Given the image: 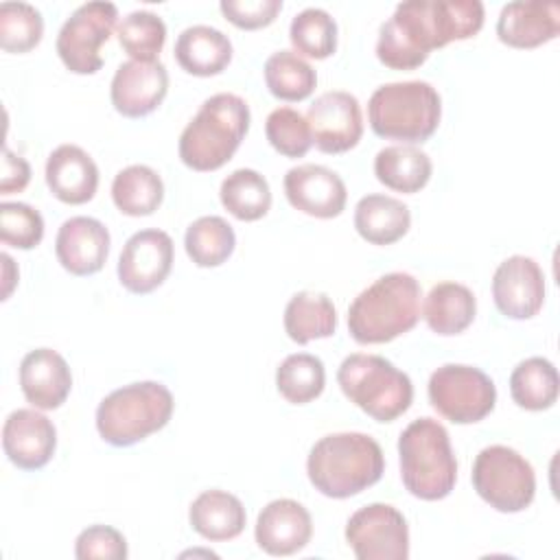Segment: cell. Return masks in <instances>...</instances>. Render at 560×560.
Instances as JSON below:
<instances>
[{"instance_id":"38","label":"cell","mask_w":560,"mask_h":560,"mask_svg":"<svg viewBox=\"0 0 560 560\" xmlns=\"http://www.w3.org/2000/svg\"><path fill=\"white\" fill-rule=\"evenodd\" d=\"M44 35L42 13L28 2L0 4V46L7 52H28Z\"/></svg>"},{"instance_id":"44","label":"cell","mask_w":560,"mask_h":560,"mask_svg":"<svg viewBox=\"0 0 560 560\" xmlns=\"http://www.w3.org/2000/svg\"><path fill=\"white\" fill-rule=\"evenodd\" d=\"M0 260H2V269H4V289H2V300H7L9 298V293H11V289H13V284H15V280H18V276H11L9 271L13 269V260H11V256L9 254H2L0 256Z\"/></svg>"},{"instance_id":"30","label":"cell","mask_w":560,"mask_h":560,"mask_svg":"<svg viewBox=\"0 0 560 560\" xmlns=\"http://www.w3.org/2000/svg\"><path fill=\"white\" fill-rule=\"evenodd\" d=\"M114 206L127 217L153 214L164 199L162 177L144 164H131L116 173L112 182Z\"/></svg>"},{"instance_id":"37","label":"cell","mask_w":560,"mask_h":560,"mask_svg":"<svg viewBox=\"0 0 560 560\" xmlns=\"http://www.w3.org/2000/svg\"><path fill=\"white\" fill-rule=\"evenodd\" d=\"M118 44L136 61H158L166 42V24L153 11H131L116 28Z\"/></svg>"},{"instance_id":"36","label":"cell","mask_w":560,"mask_h":560,"mask_svg":"<svg viewBox=\"0 0 560 560\" xmlns=\"http://www.w3.org/2000/svg\"><path fill=\"white\" fill-rule=\"evenodd\" d=\"M289 39L298 52L311 59H326L337 50V22L328 11L308 7L291 20Z\"/></svg>"},{"instance_id":"20","label":"cell","mask_w":560,"mask_h":560,"mask_svg":"<svg viewBox=\"0 0 560 560\" xmlns=\"http://www.w3.org/2000/svg\"><path fill=\"white\" fill-rule=\"evenodd\" d=\"M55 254L72 276H92L109 256V232L98 219L70 217L57 232Z\"/></svg>"},{"instance_id":"4","label":"cell","mask_w":560,"mask_h":560,"mask_svg":"<svg viewBox=\"0 0 560 560\" xmlns=\"http://www.w3.org/2000/svg\"><path fill=\"white\" fill-rule=\"evenodd\" d=\"M249 105L232 92L206 98L179 136V160L192 171H217L232 160L249 129Z\"/></svg>"},{"instance_id":"27","label":"cell","mask_w":560,"mask_h":560,"mask_svg":"<svg viewBox=\"0 0 560 560\" xmlns=\"http://www.w3.org/2000/svg\"><path fill=\"white\" fill-rule=\"evenodd\" d=\"M477 313V300L466 284L440 282L424 298L422 317L427 326L442 337L464 332Z\"/></svg>"},{"instance_id":"8","label":"cell","mask_w":560,"mask_h":560,"mask_svg":"<svg viewBox=\"0 0 560 560\" xmlns=\"http://www.w3.org/2000/svg\"><path fill=\"white\" fill-rule=\"evenodd\" d=\"M343 396L376 422H392L413 400L411 378L381 354H350L337 370Z\"/></svg>"},{"instance_id":"5","label":"cell","mask_w":560,"mask_h":560,"mask_svg":"<svg viewBox=\"0 0 560 560\" xmlns=\"http://www.w3.org/2000/svg\"><path fill=\"white\" fill-rule=\"evenodd\" d=\"M400 479L405 488L424 501L448 497L457 481V462L448 431L433 418H418L398 438Z\"/></svg>"},{"instance_id":"43","label":"cell","mask_w":560,"mask_h":560,"mask_svg":"<svg viewBox=\"0 0 560 560\" xmlns=\"http://www.w3.org/2000/svg\"><path fill=\"white\" fill-rule=\"evenodd\" d=\"M31 182V166L24 158L15 155L9 147L2 151V177H0V192L11 195L26 188Z\"/></svg>"},{"instance_id":"10","label":"cell","mask_w":560,"mask_h":560,"mask_svg":"<svg viewBox=\"0 0 560 560\" xmlns=\"http://www.w3.org/2000/svg\"><path fill=\"white\" fill-rule=\"evenodd\" d=\"M429 402L446 420L472 424L494 409L497 387L492 378L475 365L446 363L429 378Z\"/></svg>"},{"instance_id":"22","label":"cell","mask_w":560,"mask_h":560,"mask_svg":"<svg viewBox=\"0 0 560 560\" xmlns=\"http://www.w3.org/2000/svg\"><path fill=\"white\" fill-rule=\"evenodd\" d=\"M20 387L35 409H57L72 389V374L57 350L35 348L20 363Z\"/></svg>"},{"instance_id":"24","label":"cell","mask_w":560,"mask_h":560,"mask_svg":"<svg viewBox=\"0 0 560 560\" xmlns=\"http://www.w3.org/2000/svg\"><path fill=\"white\" fill-rule=\"evenodd\" d=\"M173 52L188 74L212 77L223 72L232 61V42L214 26L195 24L177 35Z\"/></svg>"},{"instance_id":"31","label":"cell","mask_w":560,"mask_h":560,"mask_svg":"<svg viewBox=\"0 0 560 560\" xmlns=\"http://www.w3.org/2000/svg\"><path fill=\"white\" fill-rule=\"evenodd\" d=\"M558 372L545 357H529L510 374L512 400L527 411L549 409L558 400Z\"/></svg>"},{"instance_id":"32","label":"cell","mask_w":560,"mask_h":560,"mask_svg":"<svg viewBox=\"0 0 560 560\" xmlns=\"http://www.w3.org/2000/svg\"><path fill=\"white\" fill-rule=\"evenodd\" d=\"M223 208L238 221H258L271 208V190L267 179L254 168H236L219 190Z\"/></svg>"},{"instance_id":"39","label":"cell","mask_w":560,"mask_h":560,"mask_svg":"<svg viewBox=\"0 0 560 560\" xmlns=\"http://www.w3.org/2000/svg\"><path fill=\"white\" fill-rule=\"evenodd\" d=\"M265 136L284 158H302L313 144L308 120L293 107H278L267 116Z\"/></svg>"},{"instance_id":"33","label":"cell","mask_w":560,"mask_h":560,"mask_svg":"<svg viewBox=\"0 0 560 560\" xmlns=\"http://www.w3.org/2000/svg\"><path fill=\"white\" fill-rule=\"evenodd\" d=\"M236 245L232 225L217 214L195 219L184 236V247L188 258L197 267H219L223 265Z\"/></svg>"},{"instance_id":"21","label":"cell","mask_w":560,"mask_h":560,"mask_svg":"<svg viewBox=\"0 0 560 560\" xmlns=\"http://www.w3.org/2000/svg\"><path fill=\"white\" fill-rule=\"evenodd\" d=\"M560 33L558 2L516 0L508 2L497 20V35L512 48H536Z\"/></svg>"},{"instance_id":"16","label":"cell","mask_w":560,"mask_h":560,"mask_svg":"<svg viewBox=\"0 0 560 560\" xmlns=\"http://www.w3.org/2000/svg\"><path fill=\"white\" fill-rule=\"evenodd\" d=\"M168 92V72L162 61L120 63L114 72L109 96L118 114L127 118H142L158 109Z\"/></svg>"},{"instance_id":"18","label":"cell","mask_w":560,"mask_h":560,"mask_svg":"<svg viewBox=\"0 0 560 560\" xmlns=\"http://www.w3.org/2000/svg\"><path fill=\"white\" fill-rule=\"evenodd\" d=\"M57 446L55 424L35 409H15L2 427L4 455L22 470H37L50 462Z\"/></svg>"},{"instance_id":"3","label":"cell","mask_w":560,"mask_h":560,"mask_svg":"<svg viewBox=\"0 0 560 560\" xmlns=\"http://www.w3.org/2000/svg\"><path fill=\"white\" fill-rule=\"evenodd\" d=\"M420 319V284L411 273L392 271L363 289L348 308V332L357 343H387Z\"/></svg>"},{"instance_id":"35","label":"cell","mask_w":560,"mask_h":560,"mask_svg":"<svg viewBox=\"0 0 560 560\" xmlns=\"http://www.w3.org/2000/svg\"><path fill=\"white\" fill-rule=\"evenodd\" d=\"M326 385V370L319 357L308 352L289 354L276 370V387L291 405L315 400Z\"/></svg>"},{"instance_id":"19","label":"cell","mask_w":560,"mask_h":560,"mask_svg":"<svg viewBox=\"0 0 560 560\" xmlns=\"http://www.w3.org/2000/svg\"><path fill=\"white\" fill-rule=\"evenodd\" d=\"M256 542L269 556H291L302 551L313 536L308 510L293 499L269 501L254 527Z\"/></svg>"},{"instance_id":"28","label":"cell","mask_w":560,"mask_h":560,"mask_svg":"<svg viewBox=\"0 0 560 560\" xmlns=\"http://www.w3.org/2000/svg\"><path fill=\"white\" fill-rule=\"evenodd\" d=\"M431 158L413 144H392L376 153L374 175L392 190L413 195L431 179Z\"/></svg>"},{"instance_id":"12","label":"cell","mask_w":560,"mask_h":560,"mask_svg":"<svg viewBox=\"0 0 560 560\" xmlns=\"http://www.w3.org/2000/svg\"><path fill=\"white\" fill-rule=\"evenodd\" d=\"M346 540L359 560H407L409 527L387 503L359 508L346 523Z\"/></svg>"},{"instance_id":"40","label":"cell","mask_w":560,"mask_h":560,"mask_svg":"<svg viewBox=\"0 0 560 560\" xmlns=\"http://www.w3.org/2000/svg\"><path fill=\"white\" fill-rule=\"evenodd\" d=\"M44 238L42 214L22 201L0 203V241L18 249H33Z\"/></svg>"},{"instance_id":"13","label":"cell","mask_w":560,"mask_h":560,"mask_svg":"<svg viewBox=\"0 0 560 560\" xmlns=\"http://www.w3.org/2000/svg\"><path fill=\"white\" fill-rule=\"evenodd\" d=\"M173 267V238L164 230H140L131 234L118 258L120 284L138 295L158 289Z\"/></svg>"},{"instance_id":"7","label":"cell","mask_w":560,"mask_h":560,"mask_svg":"<svg viewBox=\"0 0 560 560\" xmlns=\"http://www.w3.org/2000/svg\"><path fill=\"white\" fill-rule=\"evenodd\" d=\"M173 394L158 381L122 385L96 409L98 435L112 446H131L164 429L173 416Z\"/></svg>"},{"instance_id":"29","label":"cell","mask_w":560,"mask_h":560,"mask_svg":"<svg viewBox=\"0 0 560 560\" xmlns=\"http://www.w3.org/2000/svg\"><path fill=\"white\" fill-rule=\"evenodd\" d=\"M284 330L300 346L335 335L337 311L330 298L315 291L295 293L284 308Z\"/></svg>"},{"instance_id":"25","label":"cell","mask_w":560,"mask_h":560,"mask_svg":"<svg viewBox=\"0 0 560 560\" xmlns=\"http://www.w3.org/2000/svg\"><path fill=\"white\" fill-rule=\"evenodd\" d=\"M411 225L409 208L389 195H365L354 208V228L372 245H392L400 241Z\"/></svg>"},{"instance_id":"9","label":"cell","mask_w":560,"mask_h":560,"mask_svg":"<svg viewBox=\"0 0 560 560\" xmlns=\"http://www.w3.org/2000/svg\"><path fill=\"white\" fill-rule=\"evenodd\" d=\"M472 488L494 510L523 512L536 494L532 464L514 448L492 444L479 451L472 464Z\"/></svg>"},{"instance_id":"41","label":"cell","mask_w":560,"mask_h":560,"mask_svg":"<svg viewBox=\"0 0 560 560\" xmlns=\"http://www.w3.org/2000/svg\"><path fill=\"white\" fill-rule=\"evenodd\" d=\"M74 556L79 560H125L127 540L118 529L109 525H90L77 536Z\"/></svg>"},{"instance_id":"14","label":"cell","mask_w":560,"mask_h":560,"mask_svg":"<svg viewBox=\"0 0 560 560\" xmlns=\"http://www.w3.org/2000/svg\"><path fill=\"white\" fill-rule=\"evenodd\" d=\"M313 142L324 153H346L354 149L363 133V116L357 96L343 90L319 94L306 112Z\"/></svg>"},{"instance_id":"17","label":"cell","mask_w":560,"mask_h":560,"mask_svg":"<svg viewBox=\"0 0 560 560\" xmlns=\"http://www.w3.org/2000/svg\"><path fill=\"white\" fill-rule=\"evenodd\" d=\"M284 195L295 210L317 219L339 217L348 199L343 179L322 164L289 168L284 175Z\"/></svg>"},{"instance_id":"1","label":"cell","mask_w":560,"mask_h":560,"mask_svg":"<svg viewBox=\"0 0 560 560\" xmlns=\"http://www.w3.org/2000/svg\"><path fill=\"white\" fill-rule=\"evenodd\" d=\"M481 26L483 4L479 0L400 2L378 28L376 57L392 70H413L433 48L475 37Z\"/></svg>"},{"instance_id":"11","label":"cell","mask_w":560,"mask_h":560,"mask_svg":"<svg viewBox=\"0 0 560 560\" xmlns=\"http://www.w3.org/2000/svg\"><path fill=\"white\" fill-rule=\"evenodd\" d=\"M118 9L112 2L94 0L77 7L57 35V55L74 74H94L103 66L101 46L116 26Z\"/></svg>"},{"instance_id":"6","label":"cell","mask_w":560,"mask_h":560,"mask_svg":"<svg viewBox=\"0 0 560 560\" xmlns=\"http://www.w3.org/2000/svg\"><path fill=\"white\" fill-rule=\"evenodd\" d=\"M440 116V94L427 81L385 83L368 101L370 127L385 140L424 142L435 133Z\"/></svg>"},{"instance_id":"26","label":"cell","mask_w":560,"mask_h":560,"mask_svg":"<svg viewBox=\"0 0 560 560\" xmlns=\"http://www.w3.org/2000/svg\"><path fill=\"white\" fill-rule=\"evenodd\" d=\"M188 518L199 536L219 542L236 538L245 527L247 514L238 497L214 488L201 492L190 503Z\"/></svg>"},{"instance_id":"2","label":"cell","mask_w":560,"mask_h":560,"mask_svg":"<svg viewBox=\"0 0 560 560\" xmlns=\"http://www.w3.org/2000/svg\"><path fill=\"white\" fill-rule=\"evenodd\" d=\"M385 470L378 442L365 433L346 431L317 440L306 459L315 490L330 499H348L374 486Z\"/></svg>"},{"instance_id":"15","label":"cell","mask_w":560,"mask_h":560,"mask_svg":"<svg viewBox=\"0 0 560 560\" xmlns=\"http://www.w3.org/2000/svg\"><path fill=\"white\" fill-rule=\"evenodd\" d=\"M492 298L497 308L510 319L534 317L545 302V276L529 256L505 258L492 276Z\"/></svg>"},{"instance_id":"42","label":"cell","mask_w":560,"mask_h":560,"mask_svg":"<svg viewBox=\"0 0 560 560\" xmlns=\"http://www.w3.org/2000/svg\"><path fill=\"white\" fill-rule=\"evenodd\" d=\"M219 9L234 26L254 31L269 26L276 20L282 9V0H223Z\"/></svg>"},{"instance_id":"34","label":"cell","mask_w":560,"mask_h":560,"mask_svg":"<svg viewBox=\"0 0 560 560\" xmlns=\"http://www.w3.org/2000/svg\"><path fill=\"white\" fill-rule=\"evenodd\" d=\"M265 83L269 92L289 103L304 101L317 85L313 66L293 50H278L265 61Z\"/></svg>"},{"instance_id":"23","label":"cell","mask_w":560,"mask_h":560,"mask_svg":"<svg viewBox=\"0 0 560 560\" xmlns=\"http://www.w3.org/2000/svg\"><path fill=\"white\" fill-rule=\"evenodd\" d=\"M50 192L70 206L85 203L98 188V166L77 144H59L46 160Z\"/></svg>"}]
</instances>
